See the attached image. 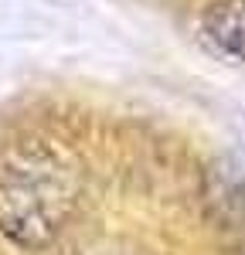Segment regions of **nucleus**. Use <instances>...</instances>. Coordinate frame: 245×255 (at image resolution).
<instances>
[{"label": "nucleus", "mask_w": 245, "mask_h": 255, "mask_svg": "<svg viewBox=\"0 0 245 255\" xmlns=\"http://www.w3.org/2000/svg\"><path fill=\"white\" fill-rule=\"evenodd\" d=\"M72 194V174L48 146L20 143L0 157V228L20 245H41L55 235Z\"/></svg>", "instance_id": "nucleus-1"}, {"label": "nucleus", "mask_w": 245, "mask_h": 255, "mask_svg": "<svg viewBox=\"0 0 245 255\" xmlns=\"http://www.w3.org/2000/svg\"><path fill=\"white\" fill-rule=\"evenodd\" d=\"M242 255H245V252H242Z\"/></svg>", "instance_id": "nucleus-3"}, {"label": "nucleus", "mask_w": 245, "mask_h": 255, "mask_svg": "<svg viewBox=\"0 0 245 255\" xmlns=\"http://www.w3.org/2000/svg\"><path fill=\"white\" fill-rule=\"evenodd\" d=\"M201 31L222 55L245 61V0H215L201 14Z\"/></svg>", "instance_id": "nucleus-2"}]
</instances>
